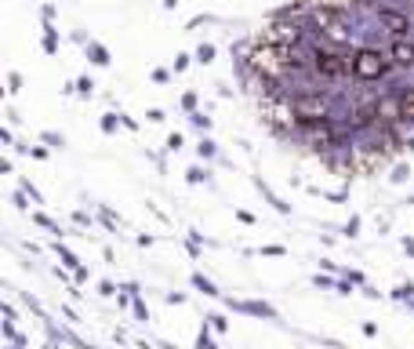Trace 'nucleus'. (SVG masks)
<instances>
[{
    "label": "nucleus",
    "instance_id": "nucleus-1",
    "mask_svg": "<svg viewBox=\"0 0 414 349\" xmlns=\"http://www.w3.org/2000/svg\"><path fill=\"white\" fill-rule=\"evenodd\" d=\"M385 69H389V62H385L378 51H360V55L353 59V73L363 76V81H378Z\"/></svg>",
    "mask_w": 414,
    "mask_h": 349
},
{
    "label": "nucleus",
    "instance_id": "nucleus-4",
    "mask_svg": "<svg viewBox=\"0 0 414 349\" xmlns=\"http://www.w3.org/2000/svg\"><path fill=\"white\" fill-rule=\"evenodd\" d=\"M389 59H393L396 66H414V44L396 41V44H393V51H389Z\"/></svg>",
    "mask_w": 414,
    "mask_h": 349
},
{
    "label": "nucleus",
    "instance_id": "nucleus-3",
    "mask_svg": "<svg viewBox=\"0 0 414 349\" xmlns=\"http://www.w3.org/2000/svg\"><path fill=\"white\" fill-rule=\"evenodd\" d=\"M349 66H353V62H345L338 51H320V55H316V73L327 76V81H338V76H345Z\"/></svg>",
    "mask_w": 414,
    "mask_h": 349
},
{
    "label": "nucleus",
    "instance_id": "nucleus-5",
    "mask_svg": "<svg viewBox=\"0 0 414 349\" xmlns=\"http://www.w3.org/2000/svg\"><path fill=\"white\" fill-rule=\"evenodd\" d=\"M382 22H385V26H389L396 36L410 29V19H407V15H400V11H382Z\"/></svg>",
    "mask_w": 414,
    "mask_h": 349
},
{
    "label": "nucleus",
    "instance_id": "nucleus-2",
    "mask_svg": "<svg viewBox=\"0 0 414 349\" xmlns=\"http://www.w3.org/2000/svg\"><path fill=\"white\" fill-rule=\"evenodd\" d=\"M295 116H298V121H323V116H327V102L320 95H313V91H302L295 98Z\"/></svg>",
    "mask_w": 414,
    "mask_h": 349
}]
</instances>
